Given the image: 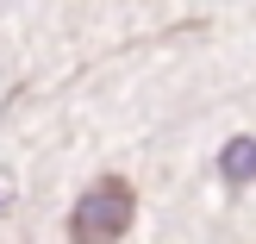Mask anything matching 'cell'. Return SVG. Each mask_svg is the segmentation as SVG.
Returning <instances> with one entry per match:
<instances>
[{"mask_svg": "<svg viewBox=\"0 0 256 244\" xmlns=\"http://www.w3.org/2000/svg\"><path fill=\"white\" fill-rule=\"evenodd\" d=\"M132 213H138V194L125 175H100L69 213V244H119L132 232Z\"/></svg>", "mask_w": 256, "mask_h": 244, "instance_id": "6da1fadb", "label": "cell"}, {"mask_svg": "<svg viewBox=\"0 0 256 244\" xmlns=\"http://www.w3.org/2000/svg\"><path fill=\"white\" fill-rule=\"evenodd\" d=\"M219 175H225V188H250V182H256V138H250V132L225 138V150H219Z\"/></svg>", "mask_w": 256, "mask_h": 244, "instance_id": "7a4b0ae2", "label": "cell"}, {"mask_svg": "<svg viewBox=\"0 0 256 244\" xmlns=\"http://www.w3.org/2000/svg\"><path fill=\"white\" fill-rule=\"evenodd\" d=\"M0 200H6V194H0Z\"/></svg>", "mask_w": 256, "mask_h": 244, "instance_id": "3957f363", "label": "cell"}]
</instances>
